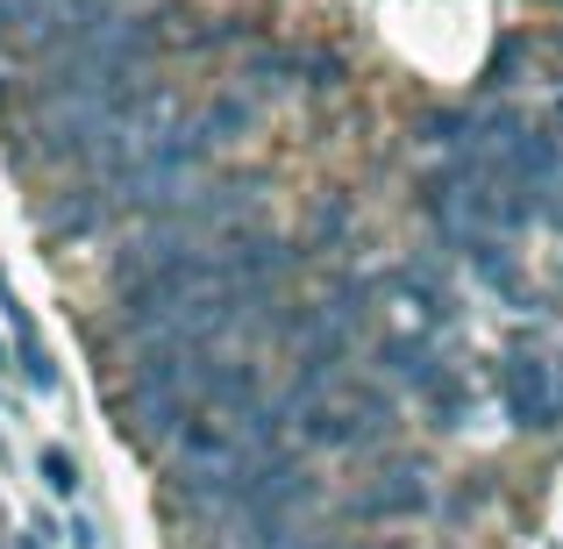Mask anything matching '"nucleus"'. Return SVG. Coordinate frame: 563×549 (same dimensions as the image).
Instances as JSON below:
<instances>
[{"label": "nucleus", "mask_w": 563, "mask_h": 549, "mask_svg": "<svg viewBox=\"0 0 563 549\" xmlns=\"http://www.w3.org/2000/svg\"><path fill=\"white\" fill-rule=\"evenodd\" d=\"M36 229L51 250H71V243H93V235H108L114 221H122V207H114V193L100 179H65L51 193H36Z\"/></svg>", "instance_id": "obj_1"}, {"label": "nucleus", "mask_w": 563, "mask_h": 549, "mask_svg": "<svg viewBox=\"0 0 563 549\" xmlns=\"http://www.w3.org/2000/svg\"><path fill=\"white\" fill-rule=\"evenodd\" d=\"M192 407L221 414V421H243L250 407H264V371L250 358H214V350H207V358L192 364Z\"/></svg>", "instance_id": "obj_2"}, {"label": "nucleus", "mask_w": 563, "mask_h": 549, "mask_svg": "<svg viewBox=\"0 0 563 549\" xmlns=\"http://www.w3.org/2000/svg\"><path fill=\"white\" fill-rule=\"evenodd\" d=\"M499 399H507V414H514L521 428H550V421H563L556 378H550L536 358H507V364H499Z\"/></svg>", "instance_id": "obj_3"}, {"label": "nucleus", "mask_w": 563, "mask_h": 549, "mask_svg": "<svg viewBox=\"0 0 563 549\" xmlns=\"http://www.w3.org/2000/svg\"><path fill=\"white\" fill-rule=\"evenodd\" d=\"M292 421H300V436L321 442V450H364V442L378 436V428L364 421L357 407H335V399H314V407H300Z\"/></svg>", "instance_id": "obj_4"}, {"label": "nucleus", "mask_w": 563, "mask_h": 549, "mask_svg": "<svg viewBox=\"0 0 563 549\" xmlns=\"http://www.w3.org/2000/svg\"><path fill=\"white\" fill-rule=\"evenodd\" d=\"M0 307H8V329H14V364H22L29 393H57V364H51V350H43L36 321H29V307L14 300V286H8V278H0Z\"/></svg>", "instance_id": "obj_5"}, {"label": "nucleus", "mask_w": 563, "mask_h": 549, "mask_svg": "<svg viewBox=\"0 0 563 549\" xmlns=\"http://www.w3.org/2000/svg\"><path fill=\"white\" fill-rule=\"evenodd\" d=\"M192 129H200V136L221 151V143H235V136H250V129H257V100H250L243 86H235V94H214L200 114H192Z\"/></svg>", "instance_id": "obj_6"}, {"label": "nucleus", "mask_w": 563, "mask_h": 549, "mask_svg": "<svg viewBox=\"0 0 563 549\" xmlns=\"http://www.w3.org/2000/svg\"><path fill=\"white\" fill-rule=\"evenodd\" d=\"M421 507H428L421 471H399V485H372L350 514H357V521H378V514H421Z\"/></svg>", "instance_id": "obj_7"}, {"label": "nucleus", "mask_w": 563, "mask_h": 549, "mask_svg": "<svg viewBox=\"0 0 563 549\" xmlns=\"http://www.w3.org/2000/svg\"><path fill=\"white\" fill-rule=\"evenodd\" d=\"M378 364H393L407 385H435V378H442V371H435L442 358L421 343V336H378Z\"/></svg>", "instance_id": "obj_8"}, {"label": "nucleus", "mask_w": 563, "mask_h": 549, "mask_svg": "<svg viewBox=\"0 0 563 549\" xmlns=\"http://www.w3.org/2000/svg\"><path fill=\"white\" fill-rule=\"evenodd\" d=\"M292 86H321V94H335V86H343V57L321 51V43H292Z\"/></svg>", "instance_id": "obj_9"}, {"label": "nucleus", "mask_w": 563, "mask_h": 549, "mask_svg": "<svg viewBox=\"0 0 563 549\" xmlns=\"http://www.w3.org/2000/svg\"><path fill=\"white\" fill-rule=\"evenodd\" d=\"M36 471H43V485H51V493H57V499H79V485H86V471H79V457H71V450H57V442H51V450H43V457H36Z\"/></svg>", "instance_id": "obj_10"}, {"label": "nucleus", "mask_w": 563, "mask_h": 549, "mask_svg": "<svg viewBox=\"0 0 563 549\" xmlns=\"http://www.w3.org/2000/svg\"><path fill=\"white\" fill-rule=\"evenodd\" d=\"M343 235H350V200L314 207V221H307V257H314V250H335Z\"/></svg>", "instance_id": "obj_11"}, {"label": "nucleus", "mask_w": 563, "mask_h": 549, "mask_svg": "<svg viewBox=\"0 0 563 549\" xmlns=\"http://www.w3.org/2000/svg\"><path fill=\"white\" fill-rule=\"evenodd\" d=\"M521 51H528L521 36H507V43L493 51V86H514V72H521Z\"/></svg>", "instance_id": "obj_12"}, {"label": "nucleus", "mask_w": 563, "mask_h": 549, "mask_svg": "<svg viewBox=\"0 0 563 549\" xmlns=\"http://www.w3.org/2000/svg\"><path fill=\"white\" fill-rule=\"evenodd\" d=\"M71 542H79V549H100V528H93V521L79 514V521H71Z\"/></svg>", "instance_id": "obj_13"}]
</instances>
